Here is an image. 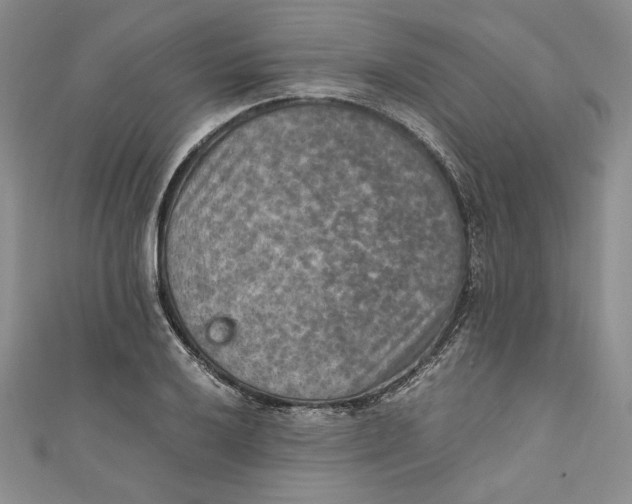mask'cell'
Instances as JSON below:
<instances>
[{
  "label": "cell",
  "instance_id": "cell-1",
  "mask_svg": "<svg viewBox=\"0 0 632 504\" xmlns=\"http://www.w3.org/2000/svg\"><path fill=\"white\" fill-rule=\"evenodd\" d=\"M375 212L345 192L293 196L254 232L246 261L333 338L353 336L377 317L363 252Z\"/></svg>",
  "mask_w": 632,
  "mask_h": 504
}]
</instances>
